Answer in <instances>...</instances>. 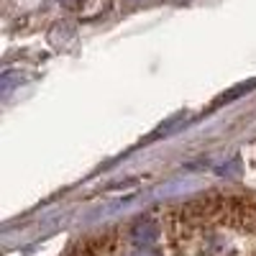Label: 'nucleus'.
I'll use <instances>...</instances> for the list:
<instances>
[{
  "mask_svg": "<svg viewBox=\"0 0 256 256\" xmlns=\"http://www.w3.org/2000/svg\"><path fill=\"white\" fill-rule=\"evenodd\" d=\"M62 3H64V6H67V8H77V6L82 3V0H62Z\"/></svg>",
  "mask_w": 256,
  "mask_h": 256,
  "instance_id": "1",
  "label": "nucleus"
}]
</instances>
